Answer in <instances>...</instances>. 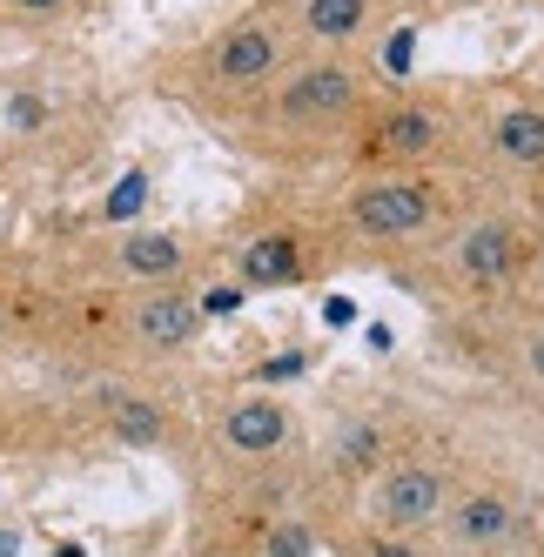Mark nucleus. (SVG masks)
I'll return each mask as SVG.
<instances>
[{"instance_id": "f257e3e1", "label": "nucleus", "mask_w": 544, "mask_h": 557, "mask_svg": "<svg viewBox=\"0 0 544 557\" xmlns=\"http://www.w3.org/2000/svg\"><path fill=\"white\" fill-rule=\"evenodd\" d=\"M376 67L370 54H296L276 82H269L243 114H228L236 135L262 154H323V148H343L357 135L363 108L376 95Z\"/></svg>"}, {"instance_id": "f03ea898", "label": "nucleus", "mask_w": 544, "mask_h": 557, "mask_svg": "<svg viewBox=\"0 0 544 557\" xmlns=\"http://www.w3.org/2000/svg\"><path fill=\"white\" fill-rule=\"evenodd\" d=\"M296 54L302 41H296L289 0H249L209 34H196L188 48H175V61L162 67V88L202 114H243Z\"/></svg>"}, {"instance_id": "7ed1b4c3", "label": "nucleus", "mask_w": 544, "mask_h": 557, "mask_svg": "<svg viewBox=\"0 0 544 557\" xmlns=\"http://www.w3.org/2000/svg\"><path fill=\"white\" fill-rule=\"evenodd\" d=\"M471 122V108H457V95L444 88H410V82H383L363 108L349 148L370 169H431L437 154L457 141V128Z\"/></svg>"}, {"instance_id": "20e7f679", "label": "nucleus", "mask_w": 544, "mask_h": 557, "mask_svg": "<svg viewBox=\"0 0 544 557\" xmlns=\"http://www.w3.org/2000/svg\"><path fill=\"white\" fill-rule=\"evenodd\" d=\"M444 188L423 169H370L357 188L343 195V228L357 235L363 249H410L431 243L444 228Z\"/></svg>"}, {"instance_id": "39448f33", "label": "nucleus", "mask_w": 544, "mask_h": 557, "mask_svg": "<svg viewBox=\"0 0 544 557\" xmlns=\"http://www.w3.org/2000/svg\"><path fill=\"white\" fill-rule=\"evenodd\" d=\"M404 0H289L302 54H370L383 27H397Z\"/></svg>"}, {"instance_id": "423d86ee", "label": "nucleus", "mask_w": 544, "mask_h": 557, "mask_svg": "<svg viewBox=\"0 0 544 557\" xmlns=\"http://www.w3.org/2000/svg\"><path fill=\"white\" fill-rule=\"evenodd\" d=\"M478 135H484L491 162L518 169V175H537L544 169V95L537 88H497V95H484Z\"/></svg>"}, {"instance_id": "0eeeda50", "label": "nucleus", "mask_w": 544, "mask_h": 557, "mask_svg": "<svg viewBox=\"0 0 544 557\" xmlns=\"http://www.w3.org/2000/svg\"><path fill=\"white\" fill-rule=\"evenodd\" d=\"M457 275L471 289H504V283H518L524 262H531V235L511 222V215H478L471 228L457 235V249H450Z\"/></svg>"}, {"instance_id": "6e6552de", "label": "nucleus", "mask_w": 544, "mask_h": 557, "mask_svg": "<svg viewBox=\"0 0 544 557\" xmlns=\"http://www.w3.org/2000/svg\"><path fill=\"white\" fill-rule=\"evenodd\" d=\"M444 537H450V550L497 557V550H511L524 537V510H518L511 491L478 484V491H463L457 504H444Z\"/></svg>"}, {"instance_id": "1a4fd4ad", "label": "nucleus", "mask_w": 544, "mask_h": 557, "mask_svg": "<svg viewBox=\"0 0 544 557\" xmlns=\"http://www.w3.org/2000/svg\"><path fill=\"white\" fill-rule=\"evenodd\" d=\"M450 504V476L437 463H391V470H376V524L383 531H423V524H437Z\"/></svg>"}, {"instance_id": "9d476101", "label": "nucleus", "mask_w": 544, "mask_h": 557, "mask_svg": "<svg viewBox=\"0 0 544 557\" xmlns=\"http://www.w3.org/2000/svg\"><path fill=\"white\" fill-rule=\"evenodd\" d=\"M202 323H209L202 302H196V296H182L175 283L148 289V296L128 309V330H135V343H141V349H182V343H196V330H202Z\"/></svg>"}, {"instance_id": "9b49d317", "label": "nucleus", "mask_w": 544, "mask_h": 557, "mask_svg": "<svg viewBox=\"0 0 544 557\" xmlns=\"http://www.w3.org/2000/svg\"><path fill=\"white\" fill-rule=\"evenodd\" d=\"M114 275H128L141 289H162V283H182L188 275V243L175 228H128L114 243Z\"/></svg>"}, {"instance_id": "f8f14e48", "label": "nucleus", "mask_w": 544, "mask_h": 557, "mask_svg": "<svg viewBox=\"0 0 544 557\" xmlns=\"http://www.w3.org/2000/svg\"><path fill=\"white\" fill-rule=\"evenodd\" d=\"M309 275V256H302V235L296 228H269V235H249L243 256H236V283L243 289H289Z\"/></svg>"}, {"instance_id": "ddd939ff", "label": "nucleus", "mask_w": 544, "mask_h": 557, "mask_svg": "<svg viewBox=\"0 0 544 557\" xmlns=\"http://www.w3.org/2000/svg\"><path fill=\"white\" fill-rule=\"evenodd\" d=\"M222 444L236 450V457H269V450H283L289 444V430H296V417L276 404V396H243V404H228L222 410Z\"/></svg>"}, {"instance_id": "4468645a", "label": "nucleus", "mask_w": 544, "mask_h": 557, "mask_svg": "<svg viewBox=\"0 0 544 557\" xmlns=\"http://www.w3.org/2000/svg\"><path fill=\"white\" fill-rule=\"evenodd\" d=\"M108 423H114V436H122V444H141V450H154V444L169 436L162 404H148V396H108Z\"/></svg>"}, {"instance_id": "2eb2a0df", "label": "nucleus", "mask_w": 544, "mask_h": 557, "mask_svg": "<svg viewBox=\"0 0 544 557\" xmlns=\"http://www.w3.org/2000/svg\"><path fill=\"white\" fill-rule=\"evenodd\" d=\"M88 0H0V27L14 34H48V27H67Z\"/></svg>"}, {"instance_id": "dca6fc26", "label": "nucleus", "mask_w": 544, "mask_h": 557, "mask_svg": "<svg viewBox=\"0 0 544 557\" xmlns=\"http://www.w3.org/2000/svg\"><path fill=\"white\" fill-rule=\"evenodd\" d=\"M376 457H383V430H370V423L343 430V444H336V470H349V476H370V470H376Z\"/></svg>"}, {"instance_id": "f3484780", "label": "nucleus", "mask_w": 544, "mask_h": 557, "mask_svg": "<svg viewBox=\"0 0 544 557\" xmlns=\"http://www.w3.org/2000/svg\"><path fill=\"white\" fill-rule=\"evenodd\" d=\"M148 202V175H128L122 188L108 195V222H135V209Z\"/></svg>"}, {"instance_id": "a211bd4d", "label": "nucleus", "mask_w": 544, "mask_h": 557, "mask_svg": "<svg viewBox=\"0 0 544 557\" xmlns=\"http://www.w3.org/2000/svg\"><path fill=\"white\" fill-rule=\"evenodd\" d=\"M269 557H309V524H276L269 531Z\"/></svg>"}, {"instance_id": "6ab92c4d", "label": "nucleus", "mask_w": 544, "mask_h": 557, "mask_svg": "<svg viewBox=\"0 0 544 557\" xmlns=\"http://www.w3.org/2000/svg\"><path fill=\"white\" fill-rule=\"evenodd\" d=\"M302 370H309V356H302V349H283V356H269L256 376H262V383H289V376H302Z\"/></svg>"}, {"instance_id": "aec40b11", "label": "nucleus", "mask_w": 544, "mask_h": 557, "mask_svg": "<svg viewBox=\"0 0 544 557\" xmlns=\"http://www.w3.org/2000/svg\"><path fill=\"white\" fill-rule=\"evenodd\" d=\"M423 14H478V8H497V0H417Z\"/></svg>"}, {"instance_id": "412c9836", "label": "nucleus", "mask_w": 544, "mask_h": 557, "mask_svg": "<svg viewBox=\"0 0 544 557\" xmlns=\"http://www.w3.org/2000/svg\"><path fill=\"white\" fill-rule=\"evenodd\" d=\"M228 309H243V289L228 283V289H209L202 296V315H228Z\"/></svg>"}, {"instance_id": "4be33fe9", "label": "nucleus", "mask_w": 544, "mask_h": 557, "mask_svg": "<svg viewBox=\"0 0 544 557\" xmlns=\"http://www.w3.org/2000/svg\"><path fill=\"white\" fill-rule=\"evenodd\" d=\"M363 557H423V550H410L404 537H376V544H363Z\"/></svg>"}, {"instance_id": "5701e85b", "label": "nucleus", "mask_w": 544, "mask_h": 557, "mask_svg": "<svg viewBox=\"0 0 544 557\" xmlns=\"http://www.w3.org/2000/svg\"><path fill=\"white\" fill-rule=\"evenodd\" d=\"M524 370H531V376H537V383H544V330H537V336H531V343H524Z\"/></svg>"}, {"instance_id": "b1692460", "label": "nucleus", "mask_w": 544, "mask_h": 557, "mask_svg": "<svg viewBox=\"0 0 544 557\" xmlns=\"http://www.w3.org/2000/svg\"><path fill=\"white\" fill-rule=\"evenodd\" d=\"M0 336H8V309H0Z\"/></svg>"}, {"instance_id": "393cba45", "label": "nucleus", "mask_w": 544, "mask_h": 557, "mask_svg": "<svg viewBox=\"0 0 544 557\" xmlns=\"http://www.w3.org/2000/svg\"><path fill=\"white\" fill-rule=\"evenodd\" d=\"M0 235H8V209H0Z\"/></svg>"}]
</instances>
